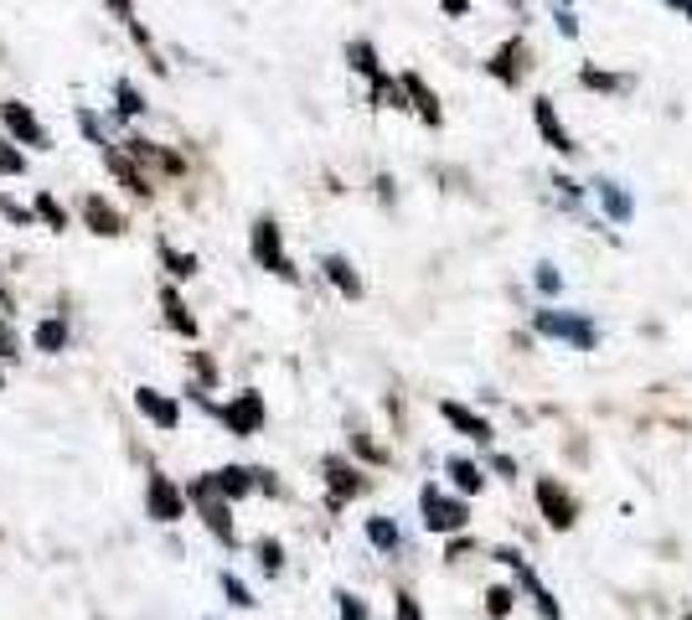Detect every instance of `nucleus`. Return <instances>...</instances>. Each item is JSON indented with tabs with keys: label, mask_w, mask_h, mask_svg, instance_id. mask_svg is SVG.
<instances>
[{
	"label": "nucleus",
	"mask_w": 692,
	"mask_h": 620,
	"mask_svg": "<svg viewBox=\"0 0 692 620\" xmlns=\"http://www.w3.org/2000/svg\"><path fill=\"white\" fill-rule=\"evenodd\" d=\"M186 497L196 501V512H202V522H207V532L212 538H223V548H233L238 543V532H233V507L227 501L233 497H223V486H217V476H196L192 486H186Z\"/></svg>",
	"instance_id": "1"
},
{
	"label": "nucleus",
	"mask_w": 692,
	"mask_h": 620,
	"mask_svg": "<svg viewBox=\"0 0 692 620\" xmlns=\"http://www.w3.org/2000/svg\"><path fill=\"white\" fill-rule=\"evenodd\" d=\"M532 332L538 336H553V342H569L573 352H594L600 332H594V321L584 311H538L532 316Z\"/></svg>",
	"instance_id": "2"
},
{
	"label": "nucleus",
	"mask_w": 692,
	"mask_h": 620,
	"mask_svg": "<svg viewBox=\"0 0 692 620\" xmlns=\"http://www.w3.org/2000/svg\"><path fill=\"white\" fill-rule=\"evenodd\" d=\"M346 62H352V68L373 83V104L377 109H404V83H393V78L383 73V62H377L373 42H346Z\"/></svg>",
	"instance_id": "3"
},
{
	"label": "nucleus",
	"mask_w": 692,
	"mask_h": 620,
	"mask_svg": "<svg viewBox=\"0 0 692 620\" xmlns=\"http://www.w3.org/2000/svg\"><path fill=\"white\" fill-rule=\"evenodd\" d=\"M248 254H254V264H264L269 274H279V279H301V274H295V264H289V254H285V233H279V223H274V217H258V223H254Z\"/></svg>",
	"instance_id": "4"
},
{
	"label": "nucleus",
	"mask_w": 692,
	"mask_h": 620,
	"mask_svg": "<svg viewBox=\"0 0 692 620\" xmlns=\"http://www.w3.org/2000/svg\"><path fill=\"white\" fill-rule=\"evenodd\" d=\"M419 512H424V528H429V532H460V528L470 522V507H466V501L445 497L435 481L419 491Z\"/></svg>",
	"instance_id": "5"
},
{
	"label": "nucleus",
	"mask_w": 692,
	"mask_h": 620,
	"mask_svg": "<svg viewBox=\"0 0 692 620\" xmlns=\"http://www.w3.org/2000/svg\"><path fill=\"white\" fill-rule=\"evenodd\" d=\"M532 497H538V512H542V522L553 532H569L573 522H579V501L563 491V486L553 481V476H542L538 486H532Z\"/></svg>",
	"instance_id": "6"
},
{
	"label": "nucleus",
	"mask_w": 692,
	"mask_h": 620,
	"mask_svg": "<svg viewBox=\"0 0 692 620\" xmlns=\"http://www.w3.org/2000/svg\"><path fill=\"white\" fill-rule=\"evenodd\" d=\"M217 419L227 424V435H258V424H264V394H254V388H243L238 398H227V404H217Z\"/></svg>",
	"instance_id": "7"
},
{
	"label": "nucleus",
	"mask_w": 692,
	"mask_h": 620,
	"mask_svg": "<svg viewBox=\"0 0 692 620\" xmlns=\"http://www.w3.org/2000/svg\"><path fill=\"white\" fill-rule=\"evenodd\" d=\"M0 130L16 140V145H31V151H47V130L42 120L31 114V104L11 99V104H0Z\"/></svg>",
	"instance_id": "8"
},
{
	"label": "nucleus",
	"mask_w": 692,
	"mask_h": 620,
	"mask_svg": "<svg viewBox=\"0 0 692 620\" xmlns=\"http://www.w3.org/2000/svg\"><path fill=\"white\" fill-rule=\"evenodd\" d=\"M501 563H507V569H517V579H522V590L532 594V606H538V616L542 620H563V610H558V600H553V590H548V585H542L538 575H532V563L522 559V553H517V548H501L497 553Z\"/></svg>",
	"instance_id": "9"
},
{
	"label": "nucleus",
	"mask_w": 692,
	"mask_h": 620,
	"mask_svg": "<svg viewBox=\"0 0 692 620\" xmlns=\"http://www.w3.org/2000/svg\"><path fill=\"white\" fill-rule=\"evenodd\" d=\"M145 512H151L155 522H181V512H186V497H181V486L171 481V476H161V470H155L151 486H145Z\"/></svg>",
	"instance_id": "10"
},
{
	"label": "nucleus",
	"mask_w": 692,
	"mask_h": 620,
	"mask_svg": "<svg viewBox=\"0 0 692 620\" xmlns=\"http://www.w3.org/2000/svg\"><path fill=\"white\" fill-rule=\"evenodd\" d=\"M135 409L145 414L155 429H176L181 424V404L171 394H161V388H135Z\"/></svg>",
	"instance_id": "11"
},
{
	"label": "nucleus",
	"mask_w": 692,
	"mask_h": 620,
	"mask_svg": "<svg viewBox=\"0 0 692 620\" xmlns=\"http://www.w3.org/2000/svg\"><path fill=\"white\" fill-rule=\"evenodd\" d=\"M104 161H109V171H114V176H120V182L130 186V192H135L140 202H145V197L155 192L151 176H145V171L135 166V155H130V151H120V145H104Z\"/></svg>",
	"instance_id": "12"
},
{
	"label": "nucleus",
	"mask_w": 692,
	"mask_h": 620,
	"mask_svg": "<svg viewBox=\"0 0 692 620\" xmlns=\"http://www.w3.org/2000/svg\"><path fill=\"white\" fill-rule=\"evenodd\" d=\"M326 486H332V507H342V501H352L367 481H362L357 466H346L342 455H332V460H326Z\"/></svg>",
	"instance_id": "13"
},
{
	"label": "nucleus",
	"mask_w": 692,
	"mask_h": 620,
	"mask_svg": "<svg viewBox=\"0 0 692 620\" xmlns=\"http://www.w3.org/2000/svg\"><path fill=\"white\" fill-rule=\"evenodd\" d=\"M486 73L497 78V83H507V89H517V83H522V73H527V47L522 42H507L497 58L486 62Z\"/></svg>",
	"instance_id": "14"
},
{
	"label": "nucleus",
	"mask_w": 692,
	"mask_h": 620,
	"mask_svg": "<svg viewBox=\"0 0 692 620\" xmlns=\"http://www.w3.org/2000/svg\"><path fill=\"white\" fill-rule=\"evenodd\" d=\"M532 120H538V135L548 140L553 151H563V155L573 151V135L558 124V114H553V99H532Z\"/></svg>",
	"instance_id": "15"
},
{
	"label": "nucleus",
	"mask_w": 692,
	"mask_h": 620,
	"mask_svg": "<svg viewBox=\"0 0 692 620\" xmlns=\"http://www.w3.org/2000/svg\"><path fill=\"white\" fill-rule=\"evenodd\" d=\"M83 223H89L93 233H104V238H120V233H124V217L109 207L99 192H89V197H83Z\"/></svg>",
	"instance_id": "16"
},
{
	"label": "nucleus",
	"mask_w": 692,
	"mask_h": 620,
	"mask_svg": "<svg viewBox=\"0 0 692 620\" xmlns=\"http://www.w3.org/2000/svg\"><path fill=\"white\" fill-rule=\"evenodd\" d=\"M439 414H445V419H450V424H455V429H460L466 439H481V445L491 439V424H486L481 414H470L466 404H455V398H445V404H439Z\"/></svg>",
	"instance_id": "17"
},
{
	"label": "nucleus",
	"mask_w": 692,
	"mask_h": 620,
	"mask_svg": "<svg viewBox=\"0 0 692 620\" xmlns=\"http://www.w3.org/2000/svg\"><path fill=\"white\" fill-rule=\"evenodd\" d=\"M320 270H326V279L342 289L346 301H362V279H357V270H352L342 254H326V258H320Z\"/></svg>",
	"instance_id": "18"
},
{
	"label": "nucleus",
	"mask_w": 692,
	"mask_h": 620,
	"mask_svg": "<svg viewBox=\"0 0 692 620\" xmlns=\"http://www.w3.org/2000/svg\"><path fill=\"white\" fill-rule=\"evenodd\" d=\"M217 476V486H223V497H248V491H258V470H248V466H223V470H212Z\"/></svg>",
	"instance_id": "19"
},
{
	"label": "nucleus",
	"mask_w": 692,
	"mask_h": 620,
	"mask_svg": "<svg viewBox=\"0 0 692 620\" xmlns=\"http://www.w3.org/2000/svg\"><path fill=\"white\" fill-rule=\"evenodd\" d=\"M404 93L414 99V109H419V120H424V124H439V120H445V114H439V99L424 89V78H419V73H404Z\"/></svg>",
	"instance_id": "20"
},
{
	"label": "nucleus",
	"mask_w": 692,
	"mask_h": 620,
	"mask_svg": "<svg viewBox=\"0 0 692 620\" xmlns=\"http://www.w3.org/2000/svg\"><path fill=\"white\" fill-rule=\"evenodd\" d=\"M161 311H166V326L171 332H181L186 336V342H196V316H186V305H181V295L176 289H161Z\"/></svg>",
	"instance_id": "21"
},
{
	"label": "nucleus",
	"mask_w": 692,
	"mask_h": 620,
	"mask_svg": "<svg viewBox=\"0 0 692 620\" xmlns=\"http://www.w3.org/2000/svg\"><path fill=\"white\" fill-rule=\"evenodd\" d=\"M367 543H373L377 553H398V548H404V532H398L393 517H367Z\"/></svg>",
	"instance_id": "22"
},
{
	"label": "nucleus",
	"mask_w": 692,
	"mask_h": 620,
	"mask_svg": "<svg viewBox=\"0 0 692 620\" xmlns=\"http://www.w3.org/2000/svg\"><path fill=\"white\" fill-rule=\"evenodd\" d=\"M594 192H600V207L615 217V223H631V197H625V186L620 182H594Z\"/></svg>",
	"instance_id": "23"
},
{
	"label": "nucleus",
	"mask_w": 692,
	"mask_h": 620,
	"mask_svg": "<svg viewBox=\"0 0 692 620\" xmlns=\"http://www.w3.org/2000/svg\"><path fill=\"white\" fill-rule=\"evenodd\" d=\"M450 481H455V491H466V497H476V491H481L486 486V476H481V466H476V460H466V455H455L450 466Z\"/></svg>",
	"instance_id": "24"
},
{
	"label": "nucleus",
	"mask_w": 692,
	"mask_h": 620,
	"mask_svg": "<svg viewBox=\"0 0 692 620\" xmlns=\"http://www.w3.org/2000/svg\"><path fill=\"white\" fill-rule=\"evenodd\" d=\"M31 342H37V352H52V357H58V352L68 347V321L47 316L42 326H37V336H31Z\"/></svg>",
	"instance_id": "25"
},
{
	"label": "nucleus",
	"mask_w": 692,
	"mask_h": 620,
	"mask_svg": "<svg viewBox=\"0 0 692 620\" xmlns=\"http://www.w3.org/2000/svg\"><path fill=\"white\" fill-rule=\"evenodd\" d=\"M161 264H166L171 279H192L196 274V254H176L171 243H161Z\"/></svg>",
	"instance_id": "26"
},
{
	"label": "nucleus",
	"mask_w": 692,
	"mask_h": 620,
	"mask_svg": "<svg viewBox=\"0 0 692 620\" xmlns=\"http://www.w3.org/2000/svg\"><path fill=\"white\" fill-rule=\"evenodd\" d=\"M258 569H264V575H279V569H285V548H279V538H258Z\"/></svg>",
	"instance_id": "27"
},
{
	"label": "nucleus",
	"mask_w": 692,
	"mask_h": 620,
	"mask_svg": "<svg viewBox=\"0 0 692 620\" xmlns=\"http://www.w3.org/2000/svg\"><path fill=\"white\" fill-rule=\"evenodd\" d=\"M37 217H42L52 233H62V227H68V212H62V202L52 197V192H37Z\"/></svg>",
	"instance_id": "28"
},
{
	"label": "nucleus",
	"mask_w": 692,
	"mask_h": 620,
	"mask_svg": "<svg viewBox=\"0 0 692 620\" xmlns=\"http://www.w3.org/2000/svg\"><path fill=\"white\" fill-rule=\"evenodd\" d=\"M104 6H109V11H114V16H120L124 27H130V37H135L140 47H151V37H145V27H140V21H135V0H104Z\"/></svg>",
	"instance_id": "29"
},
{
	"label": "nucleus",
	"mask_w": 692,
	"mask_h": 620,
	"mask_svg": "<svg viewBox=\"0 0 692 620\" xmlns=\"http://www.w3.org/2000/svg\"><path fill=\"white\" fill-rule=\"evenodd\" d=\"M517 606V590H507V585H497V590H486V616L491 620H507Z\"/></svg>",
	"instance_id": "30"
},
{
	"label": "nucleus",
	"mask_w": 692,
	"mask_h": 620,
	"mask_svg": "<svg viewBox=\"0 0 692 620\" xmlns=\"http://www.w3.org/2000/svg\"><path fill=\"white\" fill-rule=\"evenodd\" d=\"M114 99H120V120H135L140 109H145V99L135 93V83H130V78H120V83H114Z\"/></svg>",
	"instance_id": "31"
},
{
	"label": "nucleus",
	"mask_w": 692,
	"mask_h": 620,
	"mask_svg": "<svg viewBox=\"0 0 692 620\" xmlns=\"http://www.w3.org/2000/svg\"><path fill=\"white\" fill-rule=\"evenodd\" d=\"M21 171H27V155L16 151V145H11V135L0 130V176H21Z\"/></svg>",
	"instance_id": "32"
},
{
	"label": "nucleus",
	"mask_w": 692,
	"mask_h": 620,
	"mask_svg": "<svg viewBox=\"0 0 692 620\" xmlns=\"http://www.w3.org/2000/svg\"><path fill=\"white\" fill-rule=\"evenodd\" d=\"M0 217H6V223H16V227H31V223H42V217H37V207H21V202H16V197H0Z\"/></svg>",
	"instance_id": "33"
},
{
	"label": "nucleus",
	"mask_w": 692,
	"mask_h": 620,
	"mask_svg": "<svg viewBox=\"0 0 692 620\" xmlns=\"http://www.w3.org/2000/svg\"><path fill=\"white\" fill-rule=\"evenodd\" d=\"M223 594H227V600H233L238 610H248V606H254V590H248V585H243L238 575H223Z\"/></svg>",
	"instance_id": "34"
},
{
	"label": "nucleus",
	"mask_w": 692,
	"mask_h": 620,
	"mask_svg": "<svg viewBox=\"0 0 692 620\" xmlns=\"http://www.w3.org/2000/svg\"><path fill=\"white\" fill-rule=\"evenodd\" d=\"M336 610H342V620H373V616H367V606H362V600H357V594H336Z\"/></svg>",
	"instance_id": "35"
},
{
	"label": "nucleus",
	"mask_w": 692,
	"mask_h": 620,
	"mask_svg": "<svg viewBox=\"0 0 692 620\" xmlns=\"http://www.w3.org/2000/svg\"><path fill=\"white\" fill-rule=\"evenodd\" d=\"M78 130H83V135H89V140H93V145H99V151H104V124L93 120L89 109H78Z\"/></svg>",
	"instance_id": "36"
},
{
	"label": "nucleus",
	"mask_w": 692,
	"mask_h": 620,
	"mask_svg": "<svg viewBox=\"0 0 692 620\" xmlns=\"http://www.w3.org/2000/svg\"><path fill=\"white\" fill-rule=\"evenodd\" d=\"M21 352V336H16V326L6 316H0V357H16Z\"/></svg>",
	"instance_id": "37"
},
{
	"label": "nucleus",
	"mask_w": 692,
	"mask_h": 620,
	"mask_svg": "<svg viewBox=\"0 0 692 620\" xmlns=\"http://www.w3.org/2000/svg\"><path fill=\"white\" fill-rule=\"evenodd\" d=\"M584 89H620V78H610V73H594V68H584Z\"/></svg>",
	"instance_id": "38"
},
{
	"label": "nucleus",
	"mask_w": 692,
	"mask_h": 620,
	"mask_svg": "<svg viewBox=\"0 0 692 620\" xmlns=\"http://www.w3.org/2000/svg\"><path fill=\"white\" fill-rule=\"evenodd\" d=\"M393 606H398V620H424V610H419V600H414V594H398Z\"/></svg>",
	"instance_id": "39"
},
{
	"label": "nucleus",
	"mask_w": 692,
	"mask_h": 620,
	"mask_svg": "<svg viewBox=\"0 0 692 620\" xmlns=\"http://www.w3.org/2000/svg\"><path fill=\"white\" fill-rule=\"evenodd\" d=\"M538 289L542 295H558V270L553 264H538Z\"/></svg>",
	"instance_id": "40"
},
{
	"label": "nucleus",
	"mask_w": 692,
	"mask_h": 620,
	"mask_svg": "<svg viewBox=\"0 0 692 620\" xmlns=\"http://www.w3.org/2000/svg\"><path fill=\"white\" fill-rule=\"evenodd\" d=\"M491 470H497V476H517V466L507 460V455H491Z\"/></svg>",
	"instance_id": "41"
},
{
	"label": "nucleus",
	"mask_w": 692,
	"mask_h": 620,
	"mask_svg": "<svg viewBox=\"0 0 692 620\" xmlns=\"http://www.w3.org/2000/svg\"><path fill=\"white\" fill-rule=\"evenodd\" d=\"M439 6H445V11H450V16H466V11H470L466 0H439Z\"/></svg>",
	"instance_id": "42"
},
{
	"label": "nucleus",
	"mask_w": 692,
	"mask_h": 620,
	"mask_svg": "<svg viewBox=\"0 0 692 620\" xmlns=\"http://www.w3.org/2000/svg\"><path fill=\"white\" fill-rule=\"evenodd\" d=\"M0 311H11V295H6V279H0Z\"/></svg>",
	"instance_id": "43"
},
{
	"label": "nucleus",
	"mask_w": 692,
	"mask_h": 620,
	"mask_svg": "<svg viewBox=\"0 0 692 620\" xmlns=\"http://www.w3.org/2000/svg\"><path fill=\"white\" fill-rule=\"evenodd\" d=\"M666 6H678V11H688V16H692V0H666Z\"/></svg>",
	"instance_id": "44"
},
{
	"label": "nucleus",
	"mask_w": 692,
	"mask_h": 620,
	"mask_svg": "<svg viewBox=\"0 0 692 620\" xmlns=\"http://www.w3.org/2000/svg\"><path fill=\"white\" fill-rule=\"evenodd\" d=\"M0 388H6V378H0Z\"/></svg>",
	"instance_id": "45"
},
{
	"label": "nucleus",
	"mask_w": 692,
	"mask_h": 620,
	"mask_svg": "<svg viewBox=\"0 0 692 620\" xmlns=\"http://www.w3.org/2000/svg\"><path fill=\"white\" fill-rule=\"evenodd\" d=\"M688 620H692V616H688Z\"/></svg>",
	"instance_id": "46"
}]
</instances>
